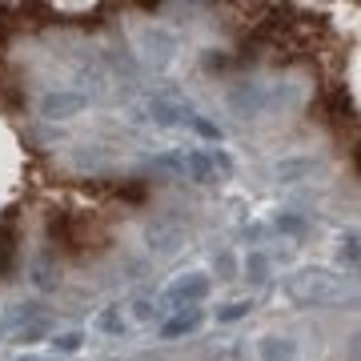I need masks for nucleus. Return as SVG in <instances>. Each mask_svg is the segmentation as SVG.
Wrapping results in <instances>:
<instances>
[{"label":"nucleus","instance_id":"obj_9","mask_svg":"<svg viewBox=\"0 0 361 361\" xmlns=\"http://www.w3.org/2000/svg\"><path fill=\"white\" fill-rule=\"evenodd\" d=\"M180 165L193 173L197 185H209V180H217V165H213V161H209L205 153H189V157H180Z\"/></svg>","mask_w":361,"mask_h":361},{"label":"nucleus","instance_id":"obj_10","mask_svg":"<svg viewBox=\"0 0 361 361\" xmlns=\"http://www.w3.org/2000/svg\"><path fill=\"white\" fill-rule=\"evenodd\" d=\"M269 277H273L269 257H265V253H249V257H245V281L249 285H265Z\"/></svg>","mask_w":361,"mask_h":361},{"label":"nucleus","instance_id":"obj_8","mask_svg":"<svg viewBox=\"0 0 361 361\" xmlns=\"http://www.w3.org/2000/svg\"><path fill=\"white\" fill-rule=\"evenodd\" d=\"M229 104L237 113H257L261 104H265V92H261L257 85H241V89L229 92Z\"/></svg>","mask_w":361,"mask_h":361},{"label":"nucleus","instance_id":"obj_3","mask_svg":"<svg viewBox=\"0 0 361 361\" xmlns=\"http://www.w3.org/2000/svg\"><path fill=\"white\" fill-rule=\"evenodd\" d=\"M165 297L173 301V305H177V310L201 305V301L209 297V277H205V273H185V277H180V281L173 285V289H169Z\"/></svg>","mask_w":361,"mask_h":361},{"label":"nucleus","instance_id":"obj_12","mask_svg":"<svg viewBox=\"0 0 361 361\" xmlns=\"http://www.w3.org/2000/svg\"><path fill=\"white\" fill-rule=\"evenodd\" d=\"M32 281H37V289H52V285H56V273H52L49 257H37V265H32Z\"/></svg>","mask_w":361,"mask_h":361},{"label":"nucleus","instance_id":"obj_15","mask_svg":"<svg viewBox=\"0 0 361 361\" xmlns=\"http://www.w3.org/2000/svg\"><path fill=\"white\" fill-rule=\"evenodd\" d=\"M310 161H281L277 165V173H281V180H297V173H310Z\"/></svg>","mask_w":361,"mask_h":361},{"label":"nucleus","instance_id":"obj_7","mask_svg":"<svg viewBox=\"0 0 361 361\" xmlns=\"http://www.w3.org/2000/svg\"><path fill=\"white\" fill-rule=\"evenodd\" d=\"M141 44H145V56H149L153 65H169V61H173V37H169L165 28H149L141 37Z\"/></svg>","mask_w":361,"mask_h":361},{"label":"nucleus","instance_id":"obj_20","mask_svg":"<svg viewBox=\"0 0 361 361\" xmlns=\"http://www.w3.org/2000/svg\"><path fill=\"white\" fill-rule=\"evenodd\" d=\"M277 225H281V229H289V233H301V229H305V225H301V217H281Z\"/></svg>","mask_w":361,"mask_h":361},{"label":"nucleus","instance_id":"obj_1","mask_svg":"<svg viewBox=\"0 0 361 361\" xmlns=\"http://www.w3.org/2000/svg\"><path fill=\"white\" fill-rule=\"evenodd\" d=\"M285 293L293 297L297 305H334L341 301V281L329 269H301L285 281Z\"/></svg>","mask_w":361,"mask_h":361},{"label":"nucleus","instance_id":"obj_19","mask_svg":"<svg viewBox=\"0 0 361 361\" xmlns=\"http://www.w3.org/2000/svg\"><path fill=\"white\" fill-rule=\"evenodd\" d=\"M40 334H44L40 325H25V329H20V341H40Z\"/></svg>","mask_w":361,"mask_h":361},{"label":"nucleus","instance_id":"obj_18","mask_svg":"<svg viewBox=\"0 0 361 361\" xmlns=\"http://www.w3.org/2000/svg\"><path fill=\"white\" fill-rule=\"evenodd\" d=\"M341 261L357 265V233H349V237H345V245H341Z\"/></svg>","mask_w":361,"mask_h":361},{"label":"nucleus","instance_id":"obj_4","mask_svg":"<svg viewBox=\"0 0 361 361\" xmlns=\"http://www.w3.org/2000/svg\"><path fill=\"white\" fill-rule=\"evenodd\" d=\"M205 322V310L201 305H189V310H177L169 322H161V341H180V337H189L201 329Z\"/></svg>","mask_w":361,"mask_h":361},{"label":"nucleus","instance_id":"obj_11","mask_svg":"<svg viewBox=\"0 0 361 361\" xmlns=\"http://www.w3.org/2000/svg\"><path fill=\"white\" fill-rule=\"evenodd\" d=\"M97 329H101V334H121V329H125V313H121V305H109V310H101L97 313Z\"/></svg>","mask_w":361,"mask_h":361},{"label":"nucleus","instance_id":"obj_5","mask_svg":"<svg viewBox=\"0 0 361 361\" xmlns=\"http://www.w3.org/2000/svg\"><path fill=\"white\" fill-rule=\"evenodd\" d=\"M85 109V97L80 92H49L44 101H40V113L49 116V121H68V116H77Z\"/></svg>","mask_w":361,"mask_h":361},{"label":"nucleus","instance_id":"obj_13","mask_svg":"<svg viewBox=\"0 0 361 361\" xmlns=\"http://www.w3.org/2000/svg\"><path fill=\"white\" fill-rule=\"evenodd\" d=\"M149 113H153V121H157V125H177V121H180V109H177V104H169V101H153V109H149Z\"/></svg>","mask_w":361,"mask_h":361},{"label":"nucleus","instance_id":"obj_2","mask_svg":"<svg viewBox=\"0 0 361 361\" xmlns=\"http://www.w3.org/2000/svg\"><path fill=\"white\" fill-rule=\"evenodd\" d=\"M180 241H185V229H180V221H173V217H153L149 229H145V245L153 249V253H173Z\"/></svg>","mask_w":361,"mask_h":361},{"label":"nucleus","instance_id":"obj_6","mask_svg":"<svg viewBox=\"0 0 361 361\" xmlns=\"http://www.w3.org/2000/svg\"><path fill=\"white\" fill-rule=\"evenodd\" d=\"M257 357L261 361H297V341H293V337L265 334L257 341Z\"/></svg>","mask_w":361,"mask_h":361},{"label":"nucleus","instance_id":"obj_16","mask_svg":"<svg viewBox=\"0 0 361 361\" xmlns=\"http://www.w3.org/2000/svg\"><path fill=\"white\" fill-rule=\"evenodd\" d=\"M52 345L61 349V353H77V349H80V334H61V337H52Z\"/></svg>","mask_w":361,"mask_h":361},{"label":"nucleus","instance_id":"obj_21","mask_svg":"<svg viewBox=\"0 0 361 361\" xmlns=\"http://www.w3.org/2000/svg\"><path fill=\"white\" fill-rule=\"evenodd\" d=\"M25 361H32V357H25Z\"/></svg>","mask_w":361,"mask_h":361},{"label":"nucleus","instance_id":"obj_14","mask_svg":"<svg viewBox=\"0 0 361 361\" xmlns=\"http://www.w3.org/2000/svg\"><path fill=\"white\" fill-rule=\"evenodd\" d=\"M253 310V301H229L225 310H217V322H237V317H245Z\"/></svg>","mask_w":361,"mask_h":361},{"label":"nucleus","instance_id":"obj_17","mask_svg":"<svg viewBox=\"0 0 361 361\" xmlns=\"http://www.w3.org/2000/svg\"><path fill=\"white\" fill-rule=\"evenodd\" d=\"M193 121V129L201 133V137H209V141H221V129L217 125H209V121H201V116H189Z\"/></svg>","mask_w":361,"mask_h":361}]
</instances>
